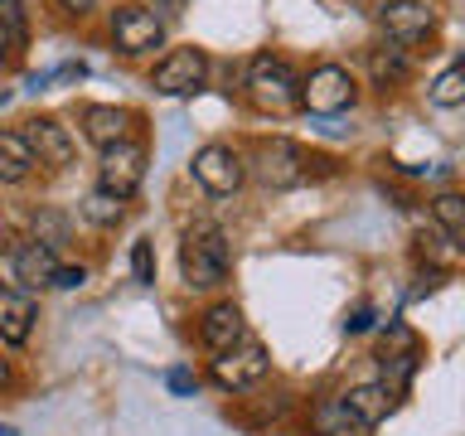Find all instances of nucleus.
Instances as JSON below:
<instances>
[{
  "label": "nucleus",
  "mask_w": 465,
  "mask_h": 436,
  "mask_svg": "<svg viewBox=\"0 0 465 436\" xmlns=\"http://www.w3.org/2000/svg\"><path fill=\"white\" fill-rule=\"evenodd\" d=\"M203 78H209V58H203V49H170L155 64L151 87L165 93V97H184V93H194V87H203Z\"/></svg>",
  "instance_id": "7"
},
{
  "label": "nucleus",
  "mask_w": 465,
  "mask_h": 436,
  "mask_svg": "<svg viewBox=\"0 0 465 436\" xmlns=\"http://www.w3.org/2000/svg\"><path fill=\"white\" fill-rule=\"evenodd\" d=\"M54 272H58L54 247H44V243H20L15 247V276H20L25 286H49Z\"/></svg>",
  "instance_id": "15"
},
{
  "label": "nucleus",
  "mask_w": 465,
  "mask_h": 436,
  "mask_svg": "<svg viewBox=\"0 0 465 436\" xmlns=\"http://www.w3.org/2000/svg\"><path fill=\"white\" fill-rule=\"evenodd\" d=\"M378 25H383L388 44L412 49V44H421L436 29V10L427 5V0H388V5L378 10Z\"/></svg>",
  "instance_id": "5"
},
{
  "label": "nucleus",
  "mask_w": 465,
  "mask_h": 436,
  "mask_svg": "<svg viewBox=\"0 0 465 436\" xmlns=\"http://www.w3.org/2000/svg\"><path fill=\"white\" fill-rule=\"evenodd\" d=\"M165 383H170L174 392H180V398H189V392H194V388H199V378H194V373H189V369H170V373H165Z\"/></svg>",
  "instance_id": "25"
},
{
  "label": "nucleus",
  "mask_w": 465,
  "mask_h": 436,
  "mask_svg": "<svg viewBox=\"0 0 465 436\" xmlns=\"http://www.w3.org/2000/svg\"><path fill=\"white\" fill-rule=\"evenodd\" d=\"M122 213H126V199L107 194V189H93V194L83 199V218H87V223H97V228L122 223Z\"/></svg>",
  "instance_id": "20"
},
{
  "label": "nucleus",
  "mask_w": 465,
  "mask_h": 436,
  "mask_svg": "<svg viewBox=\"0 0 465 436\" xmlns=\"http://www.w3.org/2000/svg\"><path fill=\"white\" fill-rule=\"evenodd\" d=\"M194 180L209 189V194H232L242 184V160L228 145H203L194 151Z\"/></svg>",
  "instance_id": "10"
},
{
  "label": "nucleus",
  "mask_w": 465,
  "mask_h": 436,
  "mask_svg": "<svg viewBox=\"0 0 465 436\" xmlns=\"http://www.w3.org/2000/svg\"><path fill=\"white\" fill-rule=\"evenodd\" d=\"M145 180V145L122 136L116 145L102 151V165H97V189H107L116 199H131Z\"/></svg>",
  "instance_id": "3"
},
{
  "label": "nucleus",
  "mask_w": 465,
  "mask_h": 436,
  "mask_svg": "<svg viewBox=\"0 0 465 436\" xmlns=\"http://www.w3.org/2000/svg\"><path fill=\"white\" fill-rule=\"evenodd\" d=\"M354 102V78L340 64H320L311 78H301V107L315 116H334Z\"/></svg>",
  "instance_id": "4"
},
{
  "label": "nucleus",
  "mask_w": 465,
  "mask_h": 436,
  "mask_svg": "<svg viewBox=\"0 0 465 436\" xmlns=\"http://www.w3.org/2000/svg\"><path fill=\"white\" fill-rule=\"evenodd\" d=\"M431 218L446 228V238H460V233H465V199L456 194V189L436 194V199H431Z\"/></svg>",
  "instance_id": "21"
},
{
  "label": "nucleus",
  "mask_w": 465,
  "mask_h": 436,
  "mask_svg": "<svg viewBox=\"0 0 465 436\" xmlns=\"http://www.w3.org/2000/svg\"><path fill=\"white\" fill-rule=\"evenodd\" d=\"M262 373H267V349L257 340H238L232 349H223V354L213 359V383L218 388H247V383H257Z\"/></svg>",
  "instance_id": "9"
},
{
  "label": "nucleus",
  "mask_w": 465,
  "mask_h": 436,
  "mask_svg": "<svg viewBox=\"0 0 465 436\" xmlns=\"http://www.w3.org/2000/svg\"><path fill=\"white\" fill-rule=\"evenodd\" d=\"M247 97L257 102L262 112H291L301 107V78L286 58L257 54L252 68H247Z\"/></svg>",
  "instance_id": "2"
},
{
  "label": "nucleus",
  "mask_w": 465,
  "mask_h": 436,
  "mask_svg": "<svg viewBox=\"0 0 465 436\" xmlns=\"http://www.w3.org/2000/svg\"><path fill=\"white\" fill-rule=\"evenodd\" d=\"M0 68H5V39H0Z\"/></svg>",
  "instance_id": "31"
},
{
  "label": "nucleus",
  "mask_w": 465,
  "mask_h": 436,
  "mask_svg": "<svg viewBox=\"0 0 465 436\" xmlns=\"http://www.w3.org/2000/svg\"><path fill=\"white\" fill-rule=\"evenodd\" d=\"M369 73L378 87H392L407 78V54L398 49V44H378V49H369Z\"/></svg>",
  "instance_id": "19"
},
{
  "label": "nucleus",
  "mask_w": 465,
  "mask_h": 436,
  "mask_svg": "<svg viewBox=\"0 0 465 436\" xmlns=\"http://www.w3.org/2000/svg\"><path fill=\"white\" fill-rule=\"evenodd\" d=\"M0 39H10V44H25L29 39L25 0H0Z\"/></svg>",
  "instance_id": "23"
},
{
  "label": "nucleus",
  "mask_w": 465,
  "mask_h": 436,
  "mask_svg": "<svg viewBox=\"0 0 465 436\" xmlns=\"http://www.w3.org/2000/svg\"><path fill=\"white\" fill-rule=\"evenodd\" d=\"M155 5L165 10V15H180V5H184V0H155Z\"/></svg>",
  "instance_id": "30"
},
{
  "label": "nucleus",
  "mask_w": 465,
  "mask_h": 436,
  "mask_svg": "<svg viewBox=\"0 0 465 436\" xmlns=\"http://www.w3.org/2000/svg\"><path fill=\"white\" fill-rule=\"evenodd\" d=\"M58 5H64L68 15H87V10H93V5H97V0H58Z\"/></svg>",
  "instance_id": "27"
},
{
  "label": "nucleus",
  "mask_w": 465,
  "mask_h": 436,
  "mask_svg": "<svg viewBox=\"0 0 465 436\" xmlns=\"http://www.w3.org/2000/svg\"><path fill=\"white\" fill-rule=\"evenodd\" d=\"M431 102H436V107H460V102H465V68L460 64H450L441 78L431 83Z\"/></svg>",
  "instance_id": "22"
},
{
  "label": "nucleus",
  "mask_w": 465,
  "mask_h": 436,
  "mask_svg": "<svg viewBox=\"0 0 465 436\" xmlns=\"http://www.w3.org/2000/svg\"><path fill=\"white\" fill-rule=\"evenodd\" d=\"M35 315H39V305H35L29 291L0 286V340H5V344H25L29 334H35Z\"/></svg>",
  "instance_id": "12"
},
{
  "label": "nucleus",
  "mask_w": 465,
  "mask_h": 436,
  "mask_svg": "<svg viewBox=\"0 0 465 436\" xmlns=\"http://www.w3.org/2000/svg\"><path fill=\"white\" fill-rule=\"evenodd\" d=\"M131 276H136L141 286H151V282H155V253H151V243H145V238L131 247Z\"/></svg>",
  "instance_id": "24"
},
{
  "label": "nucleus",
  "mask_w": 465,
  "mask_h": 436,
  "mask_svg": "<svg viewBox=\"0 0 465 436\" xmlns=\"http://www.w3.org/2000/svg\"><path fill=\"white\" fill-rule=\"evenodd\" d=\"M29 170H35L29 141L20 136V131H0V184H20Z\"/></svg>",
  "instance_id": "17"
},
{
  "label": "nucleus",
  "mask_w": 465,
  "mask_h": 436,
  "mask_svg": "<svg viewBox=\"0 0 465 436\" xmlns=\"http://www.w3.org/2000/svg\"><path fill=\"white\" fill-rule=\"evenodd\" d=\"M257 180L267 189H291L305 180V151L296 141H262L257 145Z\"/></svg>",
  "instance_id": "8"
},
{
  "label": "nucleus",
  "mask_w": 465,
  "mask_h": 436,
  "mask_svg": "<svg viewBox=\"0 0 465 436\" xmlns=\"http://www.w3.org/2000/svg\"><path fill=\"white\" fill-rule=\"evenodd\" d=\"M5 388H10V359L0 354V392H5Z\"/></svg>",
  "instance_id": "29"
},
{
  "label": "nucleus",
  "mask_w": 465,
  "mask_h": 436,
  "mask_svg": "<svg viewBox=\"0 0 465 436\" xmlns=\"http://www.w3.org/2000/svg\"><path fill=\"white\" fill-rule=\"evenodd\" d=\"M83 136L107 151V145H116V141L126 136V112H122V107H107V102L87 107V112H83Z\"/></svg>",
  "instance_id": "16"
},
{
  "label": "nucleus",
  "mask_w": 465,
  "mask_h": 436,
  "mask_svg": "<svg viewBox=\"0 0 465 436\" xmlns=\"http://www.w3.org/2000/svg\"><path fill=\"white\" fill-rule=\"evenodd\" d=\"M199 340L213 349V354H223V349H232L242 340V311L232 301H218L209 305V311L199 315Z\"/></svg>",
  "instance_id": "13"
},
{
  "label": "nucleus",
  "mask_w": 465,
  "mask_h": 436,
  "mask_svg": "<svg viewBox=\"0 0 465 436\" xmlns=\"http://www.w3.org/2000/svg\"><path fill=\"white\" fill-rule=\"evenodd\" d=\"M20 136L29 141V155H35V165L64 170L68 160H73V136H68V126L54 122V116H35V122H25Z\"/></svg>",
  "instance_id": "11"
},
{
  "label": "nucleus",
  "mask_w": 465,
  "mask_h": 436,
  "mask_svg": "<svg viewBox=\"0 0 465 436\" xmlns=\"http://www.w3.org/2000/svg\"><path fill=\"white\" fill-rule=\"evenodd\" d=\"M228 267H232V247L223 238V228L194 223V228L184 233V243H180V272H184V282L194 286V291L223 286L228 282Z\"/></svg>",
  "instance_id": "1"
},
{
  "label": "nucleus",
  "mask_w": 465,
  "mask_h": 436,
  "mask_svg": "<svg viewBox=\"0 0 465 436\" xmlns=\"http://www.w3.org/2000/svg\"><path fill=\"white\" fill-rule=\"evenodd\" d=\"M349 330H369V311H354V320H344Z\"/></svg>",
  "instance_id": "28"
},
{
  "label": "nucleus",
  "mask_w": 465,
  "mask_h": 436,
  "mask_svg": "<svg viewBox=\"0 0 465 436\" xmlns=\"http://www.w3.org/2000/svg\"><path fill=\"white\" fill-rule=\"evenodd\" d=\"M83 282H87V272H83V267H58L49 286H83Z\"/></svg>",
  "instance_id": "26"
},
{
  "label": "nucleus",
  "mask_w": 465,
  "mask_h": 436,
  "mask_svg": "<svg viewBox=\"0 0 465 436\" xmlns=\"http://www.w3.org/2000/svg\"><path fill=\"white\" fill-rule=\"evenodd\" d=\"M315 431L320 436H369V427H363V421L349 412L340 398H330V402L315 407Z\"/></svg>",
  "instance_id": "18"
},
{
  "label": "nucleus",
  "mask_w": 465,
  "mask_h": 436,
  "mask_svg": "<svg viewBox=\"0 0 465 436\" xmlns=\"http://www.w3.org/2000/svg\"><path fill=\"white\" fill-rule=\"evenodd\" d=\"M340 402H344L349 412H354V417L363 421V427L373 431L378 421H383V417L392 412V388H388V383H359V388H349Z\"/></svg>",
  "instance_id": "14"
},
{
  "label": "nucleus",
  "mask_w": 465,
  "mask_h": 436,
  "mask_svg": "<svg viewBox=\"0 0 465 436\" xmlns=\"http://www.w3.org/2000/svg\"><path fill=\"white\" fill-rule=\"evenodd\" d=\"M112 39L122 54H151L165 39V20L145 5H116L112 10Z\"/></svg>",
  "instance_id": "6"
}]
</instances>
